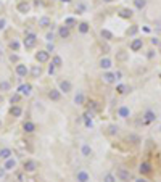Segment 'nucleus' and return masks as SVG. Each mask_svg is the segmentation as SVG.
I'll return each instance as SVG.
<instances>
[{
	"instance_id": "1",
	"label": "nucleus",
	"mask_w": 161,
	"mask_h": 182,
	"mask_svg": "<svg viewBox=\"0 0 161 182\" xmlns=\"http://www.w3.org/2000/svg\"><path fill=\"white\" fill-rule=\"evenodd\" d=\"M36 44H37V34H36V32H26L24 40H23V45H24L27 50H31V49L36 47Z\"/></svg>"
},
{
	"instance_id": "2",
	"label": "nucleus",
	"mask_w": 161,
	"mask_h": 182,
	"mask_svg": "<svg viewBox=\"0 0 161 182\" xmlns=\"http://www.w3.org/2000/svg\"><path fill=\"white\" fill-rule=\"evenodd\" d=\"M115 176H116L119 180H122V182H129V180H132L131 171H129V169H126V168H118Z\"/></svg>"
},
{
	"instance_id": "3",
	"label": "nucleus",
	"mask_w": 161,
	"mask_h": 182,
	"mask_svg": "<svg viewBox=\"0 0 161 182\" xmlns=\"http://www.w3.org/2000/svg\"><path fill=\"white\" fill-rule=\"evenodd\" d=\"M50 60V52H47V50H39V52L36 53V61L42 64V63H47Z\"/></svg>"
},
{
	"instance_id": "4",
	"label": "nucleus",
	"mask_w": 161,
	"mask_h": 182,
	"mask_svg": "<svg viewBox=\"0 0 161 182\" xmlns=\"http://www.w3.org/2000/svg\"><path fill=\"white\" fill-rule=\"evenodd\" d=\"M58 89L61 90V94H69L71 90H73V84H71V81H68V79H61V81L58 82Z\"/></svg>"
},
{
	"instance_id": "5",
	"label": "nucleus",
	"mask_w": 161,
	"mask_h": 182,
	"mask_svg": "<svg viewBox=\"0 0 161 182\" xmlns=\"http://www.w3.org/2000/svg\"><path fill=\"white\" fill-rule=\"evenodd\" d=\"M37 168H39V163H37L36 160H26L24 161V172L32 174V172L37 171Z\"/></svg>"
},
{
	"instance_id": "6",
	"label": "nucleus",
	"mask_w": 161,
	"mask_h": 182,
	"mask_svg": "<svg viewBox=\"0 0 161 182\" xmlns=\"http://www.w3.org/2000/svg\"><path fill=\"white\" fill-rule=\"evenodd\" d=\"M156 118H158V116H156V113L153 110H147L145 113H144V124H150V123H155L156 121Z\"/></svg>"
},
{
	"instance_id": "7",
	"label": "nucleus",
	"mask_w": 161,
	"mask_h": 182,
	"mask_svg": "<svg viewBox=\"0 0 161 182\" xmlns=\"http://www.w3.org/2000/svg\"><path fill=\"white\" fill-rule=\"evenodd\" d=\"M76 180L77 182H90V174L86 169H79L76 172Z\"/></svg>"
},
{
	"instance_id": "8",
	"label": "nucleus",
	"mask_w": 161,
	"mask_h": 182,
	"mask_svg": "<svg viewBox=\"0 0 161 182\" xmlns=\"http://www.w3.org/2000/svg\"><path fill=\"white\" fill-rule=\"evenodd\" d=\"M15 71H16V74L20 77H26L27 74H29V68H27L24 63H18L16 68H15Z\"/></svg>"
},
{
	"instance_id": "9",
	"label": "nucleus",
	"mask_w": 161,
	"mask_h": 182,
	"mask_svg": "<svg viewBox=\"0 0 161 182\" xmlns=\"http://www.w3.org/2000/svg\"><path fill=\"white\" fill-rule=\"evenodd\" d=\"M151 171H153V168L148 161H142L140 166H139V172L142 176H147V174H151Z\"/></svg>"
},
{
	"instance_id": "10",
	"label": "nucleus",
	"mask_w": 161,
	"mask_h": 182,
	"mask_svg": "<svg viewBox=\"0 0 161 182\" xmlns=\"http://www.w3.org/2000/svg\"><path fill=\"white\" fill-rule=\"evenodd\" d=\"M77 32H79V34H82V36L89 34V32H90V24H89L87 21L77 23Z\"/></svg>"
},
{
	"instance_id": "11",
	"label": "nucleus",
	"mask_w": 161,
	"mask_h": 182,
	"mask_svg": "<svg viewBox=\"0 0 161 182\" xmlns=\"http://www.w3.org/2000/svg\"><path fill=\"white\" fill-rule=\"evenodd\" d=\"M58 37L60 39H68V37L71 36V29H69V26H66V24H63V26H60L58 27Z\"/></svg>"
},
{
	"instance_id": "12",
	"label": "nucleus",
	"mask_w": 161,
	"mask_h": 182,
	"mask_svg": "<svg viewBox=\"0 0 161 182\" xmlns=\"http://www.w3.org/2000/svg\"><path fill=\"white\" fill-rule=\"evenodd\" d=\"M102 81L105 84H115L116 82V74L111 73V71H105L102 76Z\"/></svg>"
},
{
	"instance_id": "13",
	"label": "nucleus",
	"mask_w": 161,
	"mask_h": 182,
	"mask_svg": "<svg viewBox=\"0 0 161 182\" xmlns=\"http://www.w3.org/2000/svg\"><path fill=\"white\" fill-rule=\"evenodd\" d=\"M18 92H20L23 97H29L32 94V86L31 84H21V86L18 87Z\"/></svg>"
},
{
	"instance_id": "14",
	"label": "nucleus",
	"mask_w": 161,
	"mask_h": 182,
	"mask_svg": "<svg viewBox=\"0 0 161 182\" xmlns=\"http://www.w3.org/2000/svg\"><path fill=\"white\" fill-rule=\"evenodd\" d=\"M98 66H100L102 69H105V71H110L111 66H113V60L108 58V57H103L100 60V63H98Z\"/></svg>"
},
{
	"instance_id": "15",
	"label": "nucleus",
	"mask_w": 161,
	"mask_h": 182,
	"mask_svg": "<svg viewBox=\"0 0 161 182\" xmlns=\"http://www.w3.org/2000/svg\"><path fill=\"white\" fill-rule=\"evenodd\" d=\"M49 99L52 102H60L61 100V90L60 89H50L49 90Z\"/></svg>"
},
{
	"instance_id": "16",
	"label": "nucleus",
	"mask_w": 161,
	"mask_h": 182,
	"mask_svg": "<svg viewBox=\"0 0 161 182\" xmlns=\"http://www.w3.org/2000/svg\"><path fill=\"white\" fill-rule=\"evenodd\" d=\"M16 165H18V161L11 156V158H8V160H5V165H3V168H5L7 172H10V171H13L16 168Z\"/></svg>"
},
{
	"instance_id": "17",
	"label": "nucleus",
	"mask_w": 161,
	"mask_h": 182,
	"mask_svg": "<svg viewBox=\"0 0 161 182\" xmlns=\"http://www.w3.org/2000/svg\"><path fill=\"white\" fill-rule=\"evenodd\" d=\"M118 116H119V118H122V119H126V118H129L131 116V108L129 106H119V108H118Z\"/></svg>"
},
{
	"instance_id": "18",
	"label": "nucleus",
	"mask_w": 161,
	"mask_h": 182,
	"mask_svg": "<svg viewBox=\"0 0 161 182\" xmlns=\"http://www.w3.org/2000/svg\"><path fill=\"white\" fill-rule=\"evenodd\" d=\"M142 47H144V40L142 39H132V42H131L132 52H139V50H142Z\"/></svg>"
},
{
	"instance_id": "19",
	"label": "nucleus",
	"mask_w": 161,
	"mask_h": 182,
	"mask_svg": "<svg viewBox=\"0 0 161 182\" xmlns=\"http://www.w3.org/2000/svg\"><path fill=\"white\" fill-rule=\"evenodd\" d=\"M92 147L89 145V143H82V145H80V155H82L84 158H89L92 155Z\"/></svg>"
},
{
	"instance_id": "20",
	"label": "nucleus",
	"mask_w": 161,
	"mask_h": 182,
	"mask_svg": "<svg viewBox=\"0 0 161 182\" xmlns=\"http://www.w3.org/2000/svg\"><path fill=\"white\" fill-rule=\"evenodd\" d=\"M10 115L13 116V118H21V116H23V108H21L20 105H11Z\"/></svg>"
},
{
	"instance_id": "21",
	"label": "nucleus",
	"mask_w": 161,
	"mask_h": 182,
	"mask_svg": "<svg viewBox=\"0 0 161 182\" xmlns=\"http://www.w3.org/2000/svg\"><path fill=\"white\" fill-rule=\"evenodd\" d=\"M16 8H18V11H20V13H29V10H31V3L26 2V0H23V2L18 3Z\"/></svg>"
},
{
	"instance_id": "22",
	"label": "nucleus",
	"mask_w": 161,
	"mask_h": 182,
	"mask_svg": "<svg viewBox=\"0 0 161 182\" xmlns=\"http://www.w3.org/2000/svg\"><path fill=\"white\" fill-rule=\"evenodd\" d=\"M23 130H24L26 134H32L36 130V123H32V121H24V124H23Z\"/></svg>"
},
{
	"instance_id": "23",
	"label": "nucleus",
	"mask_w": 161,
	"mask_h": 182,
	"mask_svg": "<svg viewBox=\"0 0 161 182\" xmlns=\"http://www.w3.org/2000/svg\"><path fill=\"white\" fill-rule=\"evenodd\" d=\"M74 103L76 105H84L86 103V95H84L82 90H77V94L74 95Z\"/></svg>"
},
{
	"instance_id": "24",
	"label": "nucleus",
	"mask_w": 161,
	"mask_h": 182,
	"mask_svg": "<svg viewBox=\"0 0 161 182\" xmlns=\"http://www.w3.org/2000/svg\"><path fill=\"white\" fill-rule=\"evenodd\" d=\"M29 74H31L32 77H36V79L40 77V76H42V66H40V64H34V66L31 68Z\"/></svg>"
},
{
	"instance_id": "25",
	"label": "nucleus",
	"mask_w": 161,
	"mask_h": 182,
	"mask_svg": "<svg viewBox=\"0 0 161 182\" xmlns=\"http://www.w3.org/2000/svg\"><path fill=\"white\" fill-rule=\"evenodd\" d=\"M11 155H13L11 148H8V147L0 148V158H2V160H8V158H11Z\"/></svg>"
},
{
	"instance_id": "26",
	"label": "nucleus",
	"mask_w": 161,
	"mask_h": 182,
	"mask_svg": "<svg viewBox=\"0 0 161 182\" xmlns=\"http://www.w3.org/2000/svg\"><path fill=\"white\" fill-rule=\"evenodd\" d=\"M129 90H131V89L127 87L126 84H118V86H116V94L118 95H126Z\"/></svg>"
},
{
	"instance_id": "27",
	"label": "nucleus",
	"mask_w": 161,
	"mask_h": 182,
	"mask_svg": "<svg viewBox=\"0 0 161 182\" xmlns=\"http://www.w3.org/2000/svg\"><path fill=\"white\" fill-rule=\"evenodd\" d=\"M52 64H53L55 68H61L63 66V58H61L60 55H53V57H52Z\"/></svg>"
},
{
	"instance_id": "28",
	"label": "nucleus",
	"mask_w": 161,
	"mask_h": 182,
	"mask_svg": "<svg viewBox=\"0 0 161 182\" xmlns=\"http://www.w3.org/2000/svg\"><path fill=\"white\" fill-rule=\"evenodd\" d=\"M39 26L40 27H49V26H52V20L49 16H40L39 18Z\"/></svg>"
},
{
	"instance_id": "29",
	"label": "nucleus",
	"mask_w": 161,
	"mask_h": 182,
	"mask_svg": "<svg viewBox=\"0 0 161 182\" xmlns=\"http://www.w3.org/2000/svg\"><path fill=\"white\" fill-rule=\"evenodd\" d=\"M100 36H102L105 40H113V32H111L110 29H102V31H100Z\"/></svg>"
},
{
	"instance_id": "30",
	"label": "nucleus",
	"mask_w": 161,
	"mask_h": 182,
	"mask_svg": "<svg viewBox=\"0 0 161 182\" xmlns=\"http://www.w3.org/2000/svg\"><path fill=\"white\" fill-rule=\"evenodd\" d=\"M134 7L135 10H144L147 7V0H134Z\"/></svg>"
},
{
	"instance_id": "31",
	"label": "nucleus",
	"mask_w": 161,
	"mask_h": 182,
	"mask_svg": "<svg viewBox=\"0 0 161 182\" xmlns=\"http://www.w3.org/2000/svg\"><path fill=\"white\" fill-rule=\"evenodd\" d=\"M11 89V84L8 81H0V92H8Z\"/></svg>"
},
{
	"instance_id": "32",
	"label": "nucleus",
	"mask_w": 161,
	"mask_h": 182,
	"mask_svg": "<svg viewBox=\"0 0 161 182\" xmlns=\"http://www.w3.org/2000/svg\"><path fill=\"white\" fill-rule=\"evenodd\" d=\"M132 15H134V11L129 10V8H122V10L119 11V16L121 18H132Z\"/></svg>"
},
{
	"instance_id": "33",
	"label": "nucleus",
	"mask_w": 161,
	"mask_h": 182,
	"mask_svg": "<svg viewBox=\"0 0 161 182\" xmlns=\"http://www.w3.org/2000/svg\"><path fill=\"white\" fill-rule=\"evenodd\" d=\"M8 45H10V49L13 50V52H18V50H20V47H21L20 40H16V39H13V40L10 42V44H8Z\"/></svg>"
},
{
	"instance_id": "34",
	"label": "nucleus",
	"mask_w": 161,
	"mask_h": 182,
	"mask_svg": "<svg viewBox=\"0 0 161 182\" xmlns=\"http://www.w3.org/2000/svg\"><path fill=\"white\" fill-rule=\"evenodd\" d=\"M65 24L66 26H77V21H76V18H73V16H68V18H66V20H65Z\"/></svg>"
},
{
	"instance_id": "35",
	"label": "nucleus",
	"mask_w": 161,
	"mask_h": 182,
	"mask_svg": "<svg viewBox=\"0 0 161 182\" xmlns=\"http://www.w3.org/2000/svg\"><path fill=\"white\" fill-rule=\"evenodd\" d=\"M21 94H20V92H16V94L15 95H11V99H10V102H11V105H16L18 103V102H20L21 100Z\"/></svg>"
},
{
	"instance_id": "36",
	"label": "nucleus",
	"mask_w": 161,
	"mask_h": 182,
	"mask_svg": "<svg viewBox=\"0 0 161 182\" xmlns=\"http://www.w3.org/2000/svg\"><path fill=\"white\" fill-rule=\"evenodd\" d=\"M137 32H139V26H137V24H134V26H131V27H129L127 34H129V36H135Z\"/></svg>"
},
{
	"instance_id": "37",
	"label": "nucleus",
	"mask_w": 161,
	"mask_h": 182,
	"mask_svg": "<svg viewBox=\"0 0 161 182\" xmlns=\"http://www.w3.org/2000/svg\"><path fill=\"white\" fill-rule=\"evenodd\" d=\"M103 182H116V176L115 174H106L103 177Z\"/></svg>"
},
{
	"instance_id": "38",
	"label": "nucleus",
	"mask_w": 161,
	"mask_h": 182,
	"mask_svg": "<svg viewBox=\"0 0 161 182\" xmlns=\"http://www.w3.org/2000/svg\"><path fill=\"white\" fill-rule=\"evenodd\" d=\"M108 129H110V130H108V132H110L111 135H115V134H118V132H119V127H118V126H115V124H111V126H110V127H108Z\"/></svg>"
},
{
	"instance_id": "39",
	"label": "nucleus",
	"mask_w": 161,
	"mask_h": 182,
	"mask_svg": "<svg viewBox=\"0 0 161 182\" xmlns=\"http://www.w3.org/2000/svg\"><path fill=\"white\" fill-rule=\"evenodd\" d=\"M45 40L47 42H53L55 40V34H53V32H47V34H45Z\"/></svg>"
},
{
	"instance_id": "40",
	"label": "nucleus",
	"mask_w": 161,
	"mask_h": 182,
	"mask_svg": "<svg viewBox=\"0 0 161 182\" xmlns=\"http://www.w3.org/2000/svg\"><path fill=\"white\" fill-rule=\"evenodd\" d=\"M147 58H148V60L156 58V52H155V50H148V53H147Z\"/></svg>"
},
{
	"instance_id": "41",
	"label": "nucleus",
	"mask_w": 161,
	"mask_h": 182,
	"mask_svg": "<svg viewBox=\"0 0 161 182\" xmlns=\"http://www.w3.org/2000/svg\"><path fill=\"white\" fill-rule=\"evenodd\" d=\"M53 49H55V45H53V42H49V45H47V52H53Z\"/></svg>"
},
{
	"instance_id": "42",
	"label": "nucleus",
	"mask_w": 161,
	"mask_h": 182,
	"mask_svg": "<svg viewBox=\"0 0 161 182\" xmlns=\"http://www.w3.org/2000/svg\"><path fill=\"white\" fill-rule=\"evenodd\" d=\"M55 71H56V68L53 66V64H50V66H49V74H50V76H53Z\"/></svg>"
},
{
	"instance_id": "43",
	"label": "nucleus",
	"mask_w": 161,
	"mask_h": 182,
	"mask_svg": "<svg viewBox=\"0 0 161 182\" xmlns=\"http://www.w3.org/2000/svg\"><path fill=\"white\" fill-rule=\"evenodd\" d=\"M7 176V171H5V168H0V179H3V177Z\"/></svg>"
},
{
	"instance_id": "44",
	"label": "nucleus",
	"mask_w": 161,
	"mask_h": 182,
	"mask_svg": "<svg viewBox=\"0 0 161 182\" xmlns=\"http://www.w3.org/2000/svg\"><path fill=\"white\" fill-rule=\"evenodd\" d=\"M151 45H159V39H158V37H153V39H151Z\"/></svg>"
},
{
	"instance_id": "45",
	"label": "nucleus",
	"mask_w": 161,
	"mask_h": 182,
	"mask_svg": "<svg viewBox=\"0 0 161 182\" xmlns=\"http://www.w3.org/2000/svg\"><path fill=\"white\" fill-rule=\"evenodd\" d=\"M5 24H7V21L2 18V20H0V31H2V29H5Z\"/></svg>"
},
{
	"instance_id": "46",
	"label": "nucleus",
	"mask_w": 161,
	"mask_h": 182,
	"mask_svg": "<svg viewBox=\"0 0 161 182\" xmlns=\"http://www.w3.org/2000/svg\"><path fill=\"white\" fill-rule=\"evenodd\" d=\"M118 58H119V60H126V53L124 52H119V53H118Z\"/></svg>"
},
{
	"instance_id": "47",
	"label": "nucleus",
	"mask_w": 161,
	"mask_h": 182,
	"mask_svg": "<svg viewBox=\"0 0 161 182\" xmlns=\"http://www.w3.org/2000/svg\"><path fill=\"white\" fill-rule=\"evenodd\" d=\"M134 182H148V180L145 177H137V179H134Z\"/></svg>"
},
{
	"instance_id": "48",
	"label": "nucleus",
	"mask_w": 161,
	"mask_h": 182,
	"mask_svg": "<svg viewBox=\"0 0 161 182\" xmlns=\"http://www.w3.org/2000/svg\"><path fill=\"white\" fill-rule=\"evenodd\" d=\"M115 74H116V81H119V79L122 77V73H121V71H116Z\"/></svg>"
},
{
	"instance_id": "49",
	"label": "nucleus",
	"mask_w": 161,
	"mask_h": 182,
	"mask_svg": "<svg viewBox=\"0 0 161 182\" xmlns=\"http://www.w3.org/2000/svg\"><path fill=\"white\" fill-rule=\"evenodd\" d=\"M10 60H11V61H18V55H10Z\"/></svg>"
},
{
	"instance_id": "50",
	"label": "nucleus",
	"mask_w": 161,
	"mask_h": 182,
	"mask_svg": "<svg viewBox=\"0 0 161 182\" xmlns=\"http://www.w3.org/2000/svg\"><path fill=\"white\" fill-rule=\"evenodd\" d=\"M90 108L92 110H97V102H90Z\"/></svg>"
},
{
	"instance_id": "51",
	"label": "nucleus",
	"mask_w": 161,
	"mask_h": 182,
	"mask_svg": "<svg viewBox=\"0 0 161 182\" xmlns=\"http://www.w3.org/2000/svg\"><path fill=\"white\" fill-rule=\"evenodd\" d=\"M105 3H111V2H115V0H103Z\"/></svg>"
},
{
	"instance_id": "52",
	"label": "nucleus",
	"mask_w": 161,
	"mask_h": 182,
	"mask_svg": "<svg viewBox=\"0 0 161 182\" xmlns=\"http://www.w3.org/2000/svg\"><path fill=\"white\" fill-rule=\"evenodd\" d=\"M60 2H63V3H69L71 0H60Z\"/></svg>"
},
{
	"instance_id": "53",
	"label": "nucleus",
	"mask_w": 161,
	"mask_h": 182,
	"mask_svg": "<svg viewBox=\"0 0 161 182\" xmlns=\"http://www.w3.org/2000/svg\"><path fill=\"white\" fill-rule=\"evenodd\" d=\"M158 47H159V49H161V40H159V45H158Z\"/></svg>"
},
{
	"instance_id": "54",
	"label": "nucleus",
	"mask_w": 161,
	"mask_h": 182,
	"mask_svg": "<svg viewBox=\"0 0 161 182\" xmlns=\"http://www.w3.org/2000/svg\"><path fill=\"white\" fill-rule=\"evenodd\" d=\"M0 127H2V119H0Z\"/></svg>"
},
{
	"instance_id": "55",
	"label": "nucleus",
	"mask_w": 161,
	"mask_h": 182,
	"mask_svg": "<svg viewBox=\"0 0 161 182\" xmlns=\"http://www.w3.org/2000/svg\"><path fill=\"white\" fill-rule=\"evenodd\" d=\"M0 53H2V47H0Z\"/></svg>"
},
{
	"instance_id": "56",
	"label": "nucleus",
	"mask_w": 161,
	"mask_h": 182,
	"mask_svg": "<svg viewBox=\"0 0 161 182\" xmlns=\"http://www.w3.org/2000/svg\"><path fill=\"white\" fill-rule=\"evenodd\" d=\"M159 132H161V127H159Z\"/></svg>"
},
{
	"instance_id": "57",
	"label": "nucleus",
	"mask_w": 161,
	"mask_h": 182,
	"mask_svg": "<svg viewBox=\"0 0 161 182\" xmlns=\"http://www.w3.org/2000/svg\"><path fill=\"white\" fill-rule=\"evenodd\" d=\"M159 77H161V73H159Z\"/></svg>"
}]
</instances>
